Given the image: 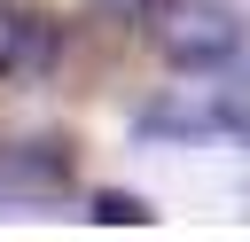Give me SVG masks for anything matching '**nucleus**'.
<instances>
[{
	"instance_id": "nucleus-1",
	"label": "nucleus",
	"mask_w": 250,
	"mask_h": 242,
	"mask_svg": "<svg viewBox=\"0 0 250 242\" xmlns=\"http://www.w3.org/2000/svg\"><path fill=\"white\" fill-rule=\"evenodd\" d=\"M148 31H156V55L172 70H219L242 55V16L227 0H156Z\"/></svg>"
},
{
	"instance_id": "nucleus-2",
	"label": "nucleus",
	"mask_w": 250,
	"mask_h": 242,
	"mask_svg": "<svg viewBox=\"0 0 250 242\" xmlns=\"http://www.w3.org/2000/svg\"><path fill=\"white\" fill-rule=\"evenodd\" d=\"M78 180V141L70 133H31V141H0V203L16 211H39V203H62Z\"/></svg>"
},
{
	"instance_id": "nucleus-3",
	"label": "nucleus",
	"mask_w": 250,
	"mask_h": 242,
	"mask_svg": "<svg viewBox=\"0 0 250 242\" xmlns=\"http://www.w3.org/2000/svg\"><path fill=\"white\" fill-rule=\"evenodd\" d=\"M133 125H141V141H219V133H234V109H227V86H172Z\"/></svg>"
},
{
	"instance_id": "nucleus-4",
	"label": "nucleus",
	"mask_w": 250,
	"mask_h": 242,
	"mask_svg": "<svg viewBox=\"0 0 250 242\" xmlns=\"http://www.w3.org/2000/svg\"><path fill=\"white\" fill-rule=\"evenodd\" d=\"M62 62V23L47 8H0V86H39Z\"/></svg>"
},
{
	"instance_id": "nucleus-5",
	"label": "nucleus",
	"mask_w": 250,
	"mask_h": 242,
	"mask_svg": "<svg viewBox=\"0 0 250 242\" xmlns=\"http://www.w3.org/2000/svg\"><path fill=\"white\" fill-rule=\"evenodd\" d=\"M94 219H102V226H148L156 211H148L133 187H102V195H94Z\"/></svg>"
},
{
	"instance_id": "nucleus-6",
	"label": "nucleus",
	"mask_w": 250,
	"mask_h": 242,
	"mask_svg": "<svg viewBox=\"0 0 250 242\" xmlns=\"http://www.w3.org/2000/svg\"><path fill=\"white\" fill-rule=\"evenodd\" d=\"M86 16H102V23H141V16H156V0H86Z\"/></svg>"
}]
</instances>
